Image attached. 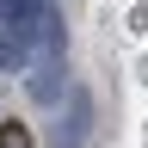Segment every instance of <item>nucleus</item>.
I'll return each mask as SVG.
<instances>
[{
  "label": "nucleus",
  "mask_w": 148,
  "mask_h": 148,
  "mask_svg": "<svg viewBox=\"0 0 148 148\" xmlns=\"http://www.w3.org/2000/svg\"><path fill=\"white\" fill-rule=\"evenodd\" d=\"M31 99L37 105H56V99H68V68H62V56H49V62H31Z\"/></svg>",
  "instance_id": "obj_2"
},
{
  "label": "nucleus",
  "mask_w": 148,
  "mask_h": 148,
  "mask_svg": "<svg viewBox=\"0 0 148 148\" xmlns=\"http://www.w3.org/2000/svg\"><path fill=\"white\" fill-rule=\"evenodd\" d=\"M86 136H92V92L68 86V111L49 123V148H86Z\"/></svg>",
  "instance_id": "obj_1"
}]
</instances>
